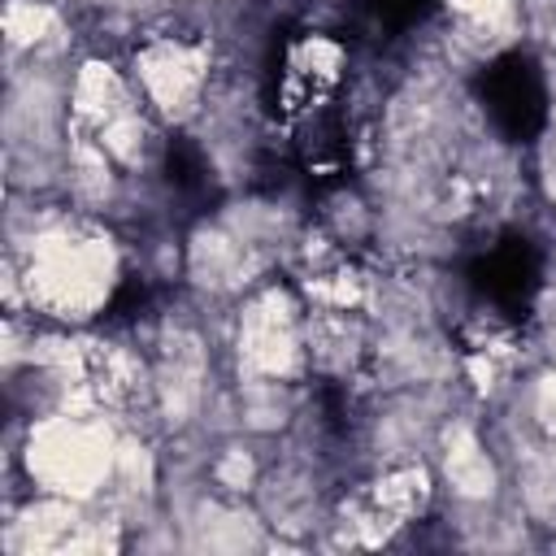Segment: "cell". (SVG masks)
Here are the masks:
<instances>
[{
  "label": "cell",
  "instance_id": "6da1fadb",
  "mask_svg": "<svg viewBox=\"0 0 556 556\" xmlns=\"http://www.w3.org/2000/svg\"><path fill=\"white\" fill-rule=\"evenodd\" d=\"M122 282V248L87 208H52L30 195L9 208V308L83 326Z\"/></svg>",
  "mask_w": 556,
  "mask_h": 556
}]
</instances>
